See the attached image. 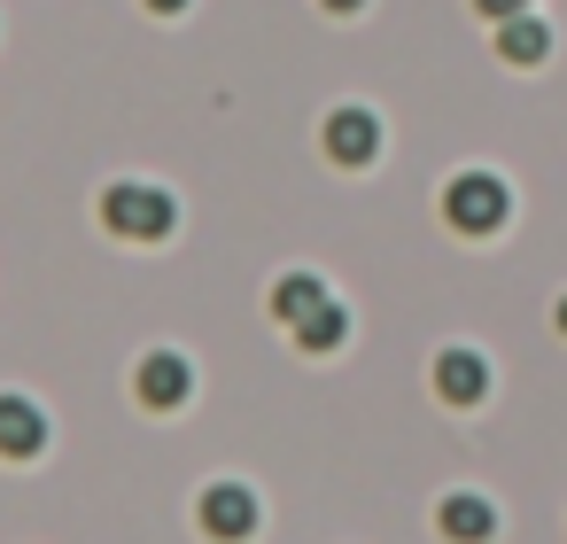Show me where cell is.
Returning a JSON list of instances; mask_svg holds the SVG:
<instances>
[{
	"instance_id": "9c48e42d",
	"label": "cell",
	"mask_w": 567,
	"mask_h": 544,
	"mask_svg": "<svg viewBox=\"0 0 567 544\" xmlns=\"http://www.w3.org/2000/svg\"><path fill=\"white\" fill-rule=\"evenodd\" d=\"M327 304H334V296H327V280H319V273H280V288H272V319H280L288 335H296L311 311H327Z\"/></svg>"
},
{
	"instance_id": "7c38bea8",
	"label": "cell",
	"mask_w": 567,
	"mask_h": 544,
	"mask_svg": "<svg viewBox=\"0 0 567 544\" xmlns=\"http://www.w3.org/2000/svg\"><path fill=\"white\" fill-rule=\"evenodd\" d=\"M474 17H489V24H505V17H528V0H474Z\"/></svg>"
},
{
	"instance_id": "4fadbf2b",
	"label": "cell",
	"mask_w": 567,
	"mask_h": 544,
	"mask_svg": "<svg viewBox=\"0 0 567 544\" xmlns=\"http://www.w3.org/2000/svg\"><path fill=\"white\" fill-rule=\"evenodd\" d=\"M148 17H187V0H141Z\"/></svg>"
},
{
	"instance_id": "3957f363",
	"label": "cell",
	"mask_w": 567,
	"mask_h": 544,
	"mask_svg": "<svg viewBox=\"0 0 567 544\" xmlns=\"http://www.w3.org/2000/svg\"><path fill=\"white\" fill-rule=\"evenodd\" d=\"M195 521H203V536H218V544H249V536H257V490L210 482V490L195 497Z\"/></svg>"
},
{
	"instance_id": "ba28073f",
	"label": "cell",
	"mask_w": 567,
	"mask_h": 544,
	"mask_svg": "<svg viewBox=\"0 0 567 544\" xmlns=\"http://www.w3.org/2000/svg\"><path fill=\"white\" fill-rule=\"evenodd\" d=\"M435 528H443L451 544H489V536H497V505L474 497V490H451V497L435 505Z\"/></svg>"
},
{
	"instance_id": "6da1fadb",
	"label": "cell",
	"mask_w": 567,
	"mask_h": 544,
	"mask_svg": "<svg viewBox=\"0 0 567 544\" xmlns=\"http://www.w3.org/2000/svg\"><path fill=\"white\" fill-rule=\"evenodd\" d=\"M443 218H451V234L489 242V234H505V218H513V187H505L497 172H458V179L443 187Z\"/></svg>"
},
{
	"instance_id": "8992f818",
	"label": "cell",
	"mask_w": 567,
	"mask_h": 544,
	"mask_svg": "<svg viewBox=\"0 0 567 544\" xmlns=\"http://www.w3.org/2000/svg\"><path fill=\"white\" fill-rule=\"evenodd\" d=\"M48 451V412L32 404V397H17V389H0V459H40Z\"/></svg>"
},
{
	"instance_id": "5bb4252c",
	"label": "cell",
	"mask_w": 567,
	"mask_h": 544,
	"mask_svg": "<svg viewBox=\"0 0 567 544\" xmlns=\"http://www.w3.org/2000/svg\"><path fill=\"white\" fill-rule=\"evenodd\" d=\"M319 9H327V17H358V9H365V0H319Z\"/></svg>"
},
{
	"instance_id": "277c9868",
	"label": "cell",
	"mask_w": 567,
	"mask_h": 544,
	"mask_svg": "<svg viewBox=\"0 0 567 544\" xmlns=\"http://www.w3.org/2000/svg\"><path fill=\"white\" fill-rule=\"evenodd\" d=\"M319 148H327V156H334L342 172H365V164L381 156V117H373V110H358V102H342V110L327 117Z\"/></svg>"
},
{
	"instance_id": "9a60e30c",
	"label": "cell",
	"mask_w": 567,
	"mask_h": 544,
	"mask_svg": "<svg viewBox=\"0 0 567 544\" xmlns=\"http://www.w3.org/2000/svg\"><path fill=\"white\" fill-rule=\"evenodd\" d=\"M559 335H567V296H559Z\"/></svg>"
},
{
	"instance_id": "8fae6325",
	"label": "cell",
	"mask_w": 567,
	"mask_h": 544,
	"mask_svg": "<svg viewBox=\"0 0 567 544\" xmlns=\"http://www.w3.org/2000/svg\"><path fill=\"white\" fill-rule=\"evenodd\" d=\"M342 335H350V311L327 304V311H311V319L296 327V350H342Z\"/></svg>"
},
{
	"instance_id": "5b68a950",
	"label": "cell",
	"mask_w": 567,
	"mask_h": 544,
	"mask_svg": "<svg viewBox=\"0 0 567 544\" xmlns=\"http://www.w3.org/2000/svg\"><path fill=\"white\" fill-rule=\"evenodd\" d=\"M133 397H141L148 412H179V404L195 397V366H187L179 350H148L141 373H133Z\"/></svg>"
},
{
	"instance_id": "7a4b0ae2",
	"label": "cell",
	"mask_w": 567,
	"mask_h": 544,
	"mask_svg": "<svg viewBox=\"0 0 567 544\" xmlns=\"http://www.w3.org/2000/svg\"><path fill=\"white\" fill-rule=\"evenodd\" d=\"M102 226H110V234H125V242H164V234L179 226V203H172L164 187L117 179V187H102Z\"/></svg>"
},
{
	"instance_id": "52a82bcc",
	"label": "cell",
	"mask_w": 567,
	"mask_h": 544,
	"mask_svg": "<svg viewBox=\"0 0 567 544\" xmlns=\"http://www.w3.org/2000/svg\"><path fill=\"white\" fill-rule=\"evenodd\" d=\"M435 397L458 404V412L482 404V397H489V358H482V350H443V358H435Z\"/></svg>"
},
{
	"instance_id": "30bf717a",
	"label": "cell",
	"mask_w": 567,
	"mask_h": 544,
	"mask_svg": "<svg viewBox=\"0 0 567 544\" xmlns=\"http://www.w3.org/2000/svg\"><path fill=\"white\" fill-rule=\"evenodd\" d=\"M489 32H497V55H505L513 71H528V63L551 55V24H536V17H505V24H489Z\"/></svg>"
}]
</instances>
